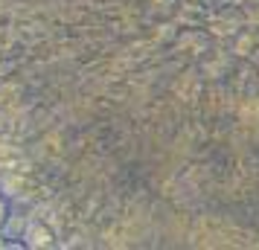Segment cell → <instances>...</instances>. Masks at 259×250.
<instances>
[{
    "label": "cell",
    "mask_w": 259,
    "mask_h": 250,
    "mask_svg": "<svg viewBox=\"0 0 259 250\" xmlns=\"http://www.w3.org/2000/svg\"><path fill=\"white\" fill-rule=\"evenodd\" d=\"M6 224H9V204L0 198V230H3Z\"/></svg>",
    "instance_id": "2"
},
{
    "label": "cell",
    "mask_w": 259,
    "mask_h": 250,
    "mask_svg": "<svg viewBox=\"0 0 259 250\" xmlns=\"http://www.w3.org/2000/svg\"><path fill=\"white\" fill-rule=\"evenodd\" d=\"M26 247H47V244H53V233H50L47 227H35L29 236L24 238Z\"/></svg>",
    "instance_id": "1"
}]
</instances>
